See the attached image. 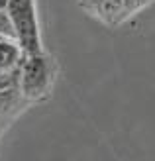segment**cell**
<instances>
[{
  "mask_svg": "<svg viewBox=\"0 0 155 161\" xmlns=\"http://www.w3.org/2000/svg\"><path fill=\"white\" fill-rule=\"evenodd\" d=\"M57 73H59L57 63L45 51H39L34 55L24 53L22 65H20V88H22V92L34 104L49 98L53 85H55V79H57Z\"/></svg>",
  "mask_w": 155,
  "mask_h": 161,
  "instance_id": "6da1fadb",
  "label": "cell"
},
{
  "mask_svg": "<svg viewBox=\"0 0 155 161\" xmlns=\"http://www.w3.org/2000/svg\"><path fill=\"white\" fill-rule=\"evenodd\" d=\"M6 10L14 22L16 36H18V43L22 47V51L26 55L43 51L36 0H10Z\"/></svg>",
  "mask_w": 155,
  "mask_h": 161,
  "instance_id": "7a4b0ae2",
  "label": "cell"
},
{
  "mask_svg": "<svg viewBox=\"0 0 155 161\" xmlns=\"http://www.w3.org/2000/svg\"><path fill=\"white\" fill-rule=\"evenodd\" d=\"M30 106H34V102L22 92L20 86L0 92V134H4Z\"/></svg>",
  "mask_w": 155,
  "mask_h": 161,
  "instance_id": "3957f363",
  "label": "cell"
},
{
  "mask_svg": "<svg viewBox=\"0 0 155 161\" xmlns=\"http://www.w3.org/2000/svg\"><path fill=\"white\" fill-rule=\"evenodd\" d=\"M80 6L104 24H120V12H122V0H80Z\"/></svg>",
  "mask_w": 155,
  "mask_h": 161,
  "instance_id": "277c9868",
  "label": "cell"
},
{
  "mask_svg": "<svg viewBox=\"0 0 155 161\" xmlns=\"http://www.w3.org/2000/svg\"><path fill=\"white\" fill-rule=\"evenodd\" d=\"M24 59V51L16 39H0V69H16Z\"/></svg>",
  "mask_w": 155,
  "mask_h": 161,
  "instance_id": "5b68a950",
  "label": "cell"
},
{
  "mask_svg": "<svg viewBox=\"0 0 155 161\" xmlns=\"http://www.w3.org/2000/svg\"><path fill=\"white\" fill-rule=\"evenodd\" d=\"M155 0H122V12H120V24L130 18H134L136 14H140L143 8L153 4Z\"/></svg>",
  "mask_w": 155,
  "mask_h": 161,
  "instance_id": "8992f818",
  "label": "cell"
},
{
  "mask_svg": "<svg viewBox=\"0 0 155 161\" xmlns=\"http://www.w3.org/2000/svg\"><path fill=\"white\" fill-rule=\"evenodd\" d=\"M14 86H20V67L0 69V92L8 91V88H14Z\"/></svg>",
  "mask_w": 155,
  "mask_h": 161,
  "instance_id": "52a82bcc",
  "label": "cell"
},
{
  "mask_svg": "<svg viewBox=\"0 0 155 161\" xmlns=\"http://www.w3.org/2000/svg\"><path fill=\"white\" fill-rule=\"evenodd\" d=\"M0 36L6 37V39H16V42H18L14 22L10 18V14H8V10H0Z\"/></svg>",
  "mask_w": 155,
  "mask_h": 161,
  "instance_id": "ba28073f",
  "label": "cell"
},
{
  "mask_svg": "<svg viewBox=\"0 0 155 161\" xmlns=\"http://www.w3.org/2000/svg\"><path fill=\"white\" fill-rule=\"evenodd\" d=\"M8 4H10V0H0V10H6Z\"/></svg>",
  "mask_w": 155,
  "mask_h": 161,
  "instance_id": "9c48e42d",
  "label": "cell"
},
{
  "mask_svg": "<svg viewBox=\"0 0 155 161\" xmlns=\"http://www.w3.org/2000/svg\"><path fill=\"white\" fill-rule=\"evenodd\" d=\"M0 136H2V134H0Z\"/></svg>",
  "mask_w": 155,
  "mask_h": 161,
  "instance_id": "30bf717a",
  "label": "cell"
}]
</instances>
